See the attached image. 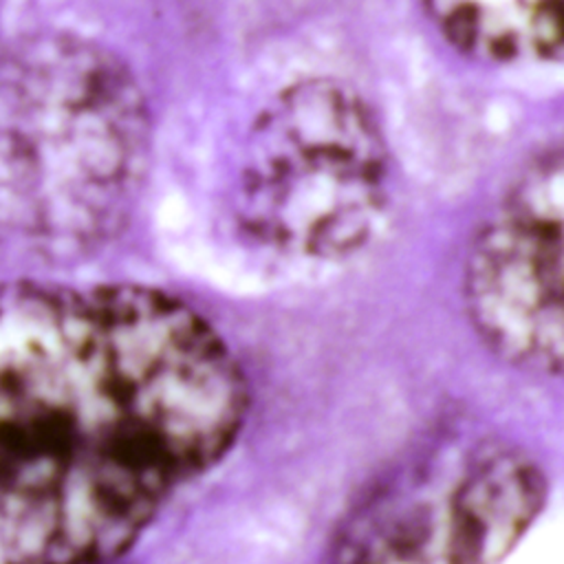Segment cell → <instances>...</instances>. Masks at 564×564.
I'll return each instance as SVG.
<instances>
[{
	"label": "cell",
	"instance_id": "8",
	"mask_svg": "<svg viewBox=\"0 0 564 564\" xmlns=\"http://www.w3.org/2000/svg\"><path fill=\"white\" fill-rule=\"evenodd\" d=\"M110 564H119V562H110Z\"/></svg>",
	"mask_w": 564,
	"mask_h": 564
},
{
	"label": "cell",
	"instance_id": "3",
	"mask_svg": "<svg viewBox=\"0 0 564 564\" xmlns=\"http://www.w3.org/2000/svg\"><path fill=\"white\" fill-rule=\"evenodd\" d=\"M234 198L242 229L275 251H357L388 198V148L372 108L330 77L280 90L249 128Z\"/></svg>",
	"mask_w": 564,
	"mask_h": 564
},
{
	"label": "cell",
	"instance_id": "6",
	"mask_svg": "<svg viewBox=\"0 0 564 564\" xmlns=\"http://www.w3.org/2000/svg\"><path fill=\"white\" fill-rule=\"evenodd\" d=\"M445 505L425 471L386 482L346 518L333 564H445Z\"/></svg>",
	"mask_w": 564,
	"mask_h": 564
},
{
	"label": "cell",
	"instance_id": "5",
	"mask_svg": "<svg viewBox=\"0 0 564 564\" xmlns=\"http://www.w3.org/2000/svg\"><path fill=\"white\" fill-rule=\"evenodd\" d=\"M544 498V474L522 449H478L447 487L445 564H500L535 522Z\"/></svg>",
	"mask_w": 564,
	"mask_h": 564
},
{
	"label": "cell",
	"instance_id": "2",
	"mask_svg": "<svg viewBox=\"0 0 564 564\" xmlns=\"http://www.w3.org/2000/svg\"><path fill=\"white\" fill-rule=\"evenodd\" d=\"M150 167V112L106 46L37 33L0 53V174L11 231L51 258L86 256L132 216Z\"/></svg>",
	"mask_w": 564,
	"mask_h": 564
},
{
	"label": "cell",
	"instance_id": "7",
	"mask_svg": "<svg viewBox=\"0 0 564 564\" xmlns=\"http://www.w3.org/2000/svg\"><path fill=\"white\" fill-rule=\"evenodd\" d=\"M458 53L489 64L564 62V0H421Z\"/></svg>",
	"mask_w": 564,
	"mask_h": 564
},
{
	"label": "cell",
	"instance_id": "1",
	"mask_svg": "<svg viewBox=\"0 0 564 564\" xmlns=\"http://www.w3.org/2000/svg\"><path fill=\"white\" fill-rule=\"evenodd\" d=\"M227 341L143 284H0V564H110L238 441Z\"/></svg>",
	"mask_w": 564,
	"mask_h": 564
},
{
	"label": "cell",
	"instance_id": "4",
	"mask_svg": "<svg viewBox=\"0 0 564 564\" xmlns=\"http://www.w3.org/2000/svg\"><path fill=\"white\" fill-rule=\"evenodd\" d=\"M463 286L498 357L564 377V143L529 163L476 231Z\"/></svg>",
	"mask_w": 564,
	"mask_h": 564
}]
</instances>
